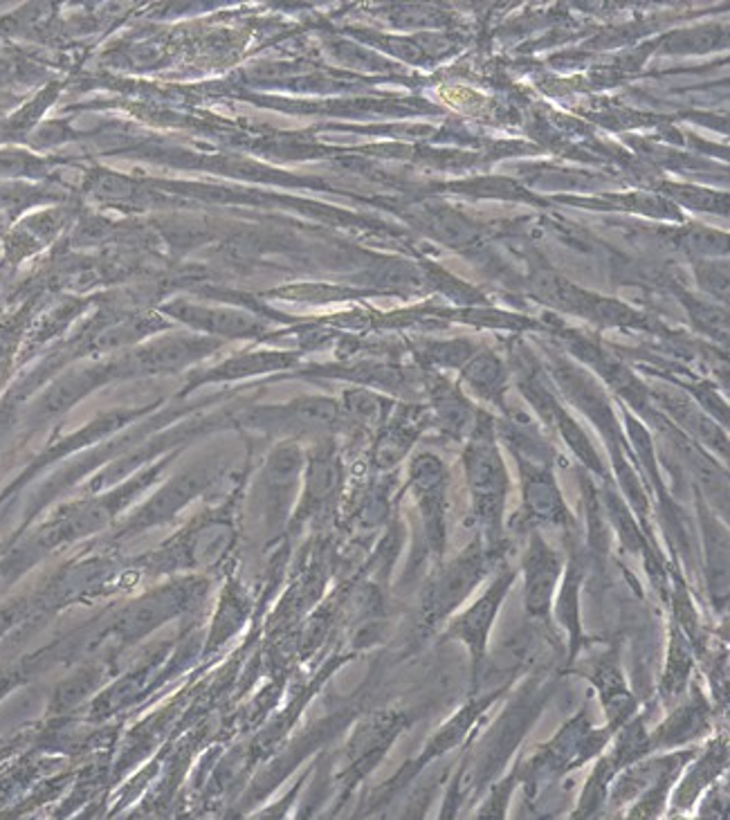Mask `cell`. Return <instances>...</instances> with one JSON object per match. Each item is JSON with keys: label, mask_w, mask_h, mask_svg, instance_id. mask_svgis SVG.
<instances>
[{"label": "cell", "mask_w": 730, "mask_h": 820, "mask_svg": "<svg viewBox=\"0 0 730 820\" xmlns=\"http://www.w3.org/2000/svg\"><path fill=\"white\" fill-rule=\"evenodd\" d=\"M513 580H515V574H510V572L504 574L502 578H497L493 583L490 592L484 594L466 614H461L455 621L452 629H450V636H455V638L464 641L466 645H470L477 667H479V661H481L484 650H486L488 632H490V627L495 623V616L499 612V605L506 598Z\"/></svg>", "instance_id": "6da1fadb"}, {"label": "cell", "mask_w": 730, "mask_h": 820, "mask_svg": "<svg viewBox=\"0 0 730 820\" xmlns=\"http://www.w3.org/2000/svg\"><path fill=\"white\" fill-rule=\"evenodd\" d=\"M562 574L559 558L539 539H533L531 551L524 560V576H526V609L531 616L546 618L551 609V601Z\"/></svg>", "instance_id": "7a4b0ae2"}, {"label": "cell", "mask_w": 730, "mask_h": 820, "mask_svg": "<svg viewBox=\"0 0 730 820\" xmlns=\"http://www.w3.org/2000/svg\"><path fill=\"white\" fill-rule=\"evenodd\" d=\"M484 572H486V556H481L477 549L461 556L441 576V580H438V585L431 594V603H429V609H427L431 614V618L436 621L441 616H448L459 603H464L466 596L484 578Z\"/></svg>", "instance_id": "3957f363"}, {"label": "cell", "mask_w": 730, "mask_h": 820, "mask_svg": "<svg viewBox=\"0 0 730 820\" xmlns=\"http://www.w3.org/2000/svg\"><path fill=\"white\" fill-rule=\"evenodd\" d=\"M468 468H470V475H473V486H475V492H477V499H479V510H481L484 519L490 521V524H497L506 479H504V470H502L499 457L493 450V446H488V443L475 446Z\"/></svg>", "instance_id": "277c9868"}, {"label": "cell", "mask_w": 730, "mask_h": 820, "mask_svg": "<svg viewBox=\"0 0 730 820\" xmlns=\"http://www.w3.org/2000/svg\"><path fill=\"white\" fill-rule=\"evenodd\" d=\"M468 378L481 387V389H495L499 382H502V373H499V364L495 358L490 355H484V358H477L470 367H468Z\"/></svg>", "instance_id": "5b68a950"}]
</instances>
